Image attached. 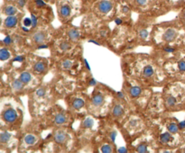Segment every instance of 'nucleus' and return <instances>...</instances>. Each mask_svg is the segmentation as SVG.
<instances>
[{
    "instance_id": "f257e3e1",
    "label": "nucleus",
    "mask_w": 185,
    "mask_h": 153,
    "mask_svg": "<svg viewBox=\"0 0 185 153\" xmlns=\"http://www.w3.org/2000/svg\"><path fill=\"white\" fill-rule=\"evenodd\" d=\"M3 118L5 122L7 123H13L17 118V113L13 108H9L7 111H5L3 113Z\"/></svg>"
},
{
    "instance_id": "f03ea898",
    "label": "nucleus",
    "mask_w": 185,
    "mask_h": 153,
    "mask_svg": "<svg viewBox=\"0 0 185 153\" xmlns=\"http://www.w3.org/2000/svg\"><path fill=\"white\" fill-rule=\"evenodd\" d=\"M112 7H113V5L110 1H108V0H103V1H101L99 5V9L102 13L110 12Z\"/></svg>"
},
{
    "instance_id": "7ed1b4c3",
    "label": "nucleus",
    "mask_w": 185,
    "mask_h": 153,
    "mask_svg": "<svg viewBox=\"0 0 185 153\" xmlns=\"http://www.w3.org/2000/svg\"><path fill=\"white\" fill-rule=\"evenodd\" d=\"M17 22H18V19L16 16L15 15H9L7 16V18L5 20V26L7 27V28H13V27L16 26L17 24Z\"/></svg>"
},
{
    "instance_id": "20e7f679",
    "label": "nucleus",
    "mask_w": 185,
    "mask_h": 153,
    "mask_svg": "<svg viewBox=\"0 0 185 153\" xmlns=\"http://www.w3.org/2000/svg\"><path fill=\"white\" fill-rule=\"evenodd\" d=\"M176 35H177L176 31L172 28H169V29H167L166 32H164V40L165 42H172L176 38Z\"/></svg>"
},
{
    "instance_id": "39448f33",
    "label": "nucleus",
    "mask_w": 185,
    "mask_h": 153,
    "mask_svg": "<svg viewBox=\"0 0 185 153\" xmlns=\"http://www.w3.org/2000/svg\"><path fill=\"white\" fill-rule=\"evenodd\" d=\"M67 140V135L63 131H58L56 132V133L54 134V140L56 141L57 143H64Z\"/></svg>"
},
{
    "instance_id": "423d86ee",
    "label": "nucleus",
    "mask_w": 185,
    "mask_h": 153,
    "mask_svg": "<svg viewBox=\"0 0 185 153\" xmlns=\"http://www.w3.org/2000/svg\"><path fill=\"white\" fill-rule=\"evenodd\" d=\"M24 141L26 145H29V146L34 145L37 142V138H36V136L32 135V134H27L25 136Z\"/></svg>"
},
{
    "instance_id": "0eeeda50",
    "label": "nucleus",
    "mask_w": 185,
    "mask_h": 153,
    "mask_svg": "<svg viewBox=\"0 0 185 153\" xmlns=\"http://www.w3.org/2000/svg\"><path fill=\"white\" fill-rule=\"evenodd\" d=\"M32 40H34L36 43L38 44H40V43H42L45 40V35L43 32H35L32 36Z\"/></svg>"
},
{
    "instance_id": "6e6552de",
    "label": "nucleus",
    "mask_w": 185,
    "mask_h": 153,
    "mask_svg": "<svg viewBox=\"0 0 185 153\" xmlns=\"http://www.w3.org/2000/svg\"><path fill=\"white\" fill-rule=\"evenodd\" d=\"M68 35H69V38H70V41L75 42V41H77L79 38L80 37V32L77 29H72V30L69 31Z\"/></svg>"
},
{
    "instance_id": "1a4fd4ad",
    "label": "nucleus",
    "mask_w": 185,
    "mask_h": 153,
    "mask_svg": "<svg viewBox=\"0 0 185 153\" xmlns=\"http://www.w3.org/2000/svg\"><path fill=\"white\" fill-rule=\"evenodd\" d=\"M103 101H104V98L100 94H96L93 98H92V104L95 106H99L103 104Z\"/></svg>"
},
{
    "instance_id": "9d476101",
    "label": "nucleus",
    "mask_w": 185,
    "mask_h": 153,
    "mask_svg": "<svg viewBox=\"0 0 185 153\" xmlns=\"http://www.w3.org/2000/svg\"><path fill=\"white\" fill-rule=\"evenodd\" d=\"M24 82L22 81L20 78L19 79H15L13 81V83H12V87H13V89L15 90V91H20L23 89V87H24Z\"/></svg>"
},
{
    "instance_id": "9b49d317",
    "label": "nucleus",
    "mask_w": 185,
    "mask_h": 153,
    "mask_svg": "<svg viewBox=\"0 0 185 153\" xmlns=\"http://www.w3.org/2000/svg\"><path fill=\"white\" fill-rule=\"evenodd\" d=\"M4 13L7 15V16H9V15H15L16 14H17V9H16L15 7H13V5H7V7H5Z\"/></svg>"
},
{
    "instance_id": "f8f14e48",
    "label": "nucleus",
    "mask_w": 185,
    "mask_h": 153,
    "mask_svg": "<svg viewBox=\"0 0 185 153\" xmlns=\"http://www.w3.org/2000/svg\"><path fill=\"white\" fill-rule=\"evenodd\" d=\"M60 14H61L62 17H63V18L68 17V16L70 15V8L69 5H62L61 9H60Z\"/></svg>"
},
{
    "instance_id": "ddd939ff",
    "label": "nucleus",
    "mask_w": 185,
    "mask_h": 153,
    "mask_svg": "<svg viewBox=\"0 0 185 153\" xmlns=\"http://www.w3.org/2000/svg\"><path fill=\"white\" fill-rule=\"evenodd\" d=\"M172 133H171L170 132H169V133H162V134L160 136V140H161V142L164 143V144L170 142L171 140L172 139Z\"/></svg>"
},
{
    "instance_id": "4468645a",
    "label": "nucleus",
    "mask_w": 185,
    "mask_h": 153,
    "mask_svg": "<svg viewBox=\"0 0 185 153\" xmlns=\"http://www.w3.org/2000/svg\"><path fill=\"white\" fill-rule=\"evenodd\" d=\"M10 57H11V53H10V51L7 50V49L2 48L1 50H0V59H1L2 61L9 59Z\"/></svg>"
},
{
    "instance_id": "2eb2a0df",
    "label": "nucleus",
    "mask_w": 185,
    "mask_h": 153,
    "mask_svg": "<svg viewBox=\"0 0 185 153\" xmlns=\"http://www.w3.org/2000/svg\"><path fill=\"white\" fill-rule=\"evenodd\" d=\"M54 121H55L56 124H63L65 122L67 121V118H66V115H65L64 113H58L57 115L55 116Z\"/></svg>"
},
{
    "instance_id": "dca6fc26",
    "label": "nucleus",
    "mask_w": 185,
    "mask_h": 153,
    "mask_svg": "<svg viewBox=\"0 0 185 153\" xmlns=\"http://www.w3.org/2000/svg\"><path fill=\"white\" fill-rule=\"evenodd\" d=\"M84 106V101L81 99V98H77L75 99L72 103V106L76 110H80V108H82Z\"/></svg>"
},
{
    "instance_id": "f3484780",
    "label": "nucleus",
    "mask_w": 185,
    "mask_h": 153,
    "mask_svg": "<svg viewBox=\"0 0 185 153\" xmlns=\"http://www.w3.org/2000/svg\"><path fill=\"white\" fill-rule=\"evenodd\" d=\"M19 78H20L22 81H23L25 84H26V83H29V82L31 81L32 76H31V74H30L29 72H23V73L20 75Z\"/></svg>"
},
{
    "instance_id": "a211bd4d",
    "label": "nucleus",
    "mask_w": 185,
    "mask_h": 153,
    "mask_svg": "<svg viewBox=\"0 0 185 153\" xmlns=\"http://www.w3.org/2000/svg\"><path fill=\"white\" fill-rule=\"evenodd\" d=\"M142 93V89L140 88L139 86H133L130 88V95L133 97H137L141 95Z\"/></svg>"
},
{
    "instance_id": "6ab92c4d",
    "label": "nucleus",
    "mask_w": 185,
    "mask_h": 153,
    "mask_svg": "<svg viewBox=\"0 0 185 153\" xmlns=\"http://www.w3.org/2000/svg\"><path fill=\"white\" fill-rule=\"evenodd\" d=\"M143 74L145 78H149V77L153 76L154 75V68L152 67L151 65H147L146 67H145Z\"/></svg>"
},
{
    "instance_id": "aec40b11",
    "label": "nucleus",
    "mask_w": 185,
    "mask_h": 153,
    "mask_svg": "<svg viewBox=\"0 0 185 153\" xmlns=\"http://www.w3.org/2000/svg\"><path fill=\"white\" fill-rule=\"evenodd\" d=\"M123 108L120 105H117V106H115L113 108V114H114V116H116V117H119L120 115H122V113H123Z\"/></svg>"
},
{
    "instance_id": "412c9836",
    "label": "nucleus",
    "mask_w": 185,
    "mask_h": 153,
    "mask_svg": "<svg viewBox=\"0 0 185 153\" xmlns=\"http://www.w3.org/2000/svg\"><path fill=\"white\" fill-rule=\"evenodd\" d=\"M167 129H168V132H170L171 133L174 134V133H178V131H179V129H180V128H179V125L177 123H170L169 125H168Z\"/></svg>"
},
{
    "instance_id": "4be33fe9",
    "label": "nucleus",
    "mask_w": 185,
    "mask_h": 153,
    "mask_svg": "<svg viewBox=\"0 0 185 153\" xmlns=\"http://www.w3.org/2000/svg\"><path fill=\"white\" fill-rule=\"evenodd\" d=\"M11 138V134L7 132H2L1 133V135H0V141H1V143L4 144L5 142H7V141L10 140Z\"/></svg>"
},
{
    "instance_id": "5701e85b",
    "label": "nucleus",
    "mask_w": 185,
    "mask_h": 153,
    "mask_svg": "<svg viewBox=\"0 0 185 153\" xmlns=\"http://www.w3.org/2000/svg\"><path fill=\"white\" fill-rule=\"evenodd\" d=\"M45 69H46L45 64L43 63V62H42V61L37 62L34 65V70H35V71H37V72H39V73L43 72V70H44Z\"/></svg>"
},
{
    "instance_id": "b1692460",
    "label": "nucleus",
    "mask_w": 185,
    "mask_h": 153,
    "mask_svg": "<svg viewBox=\"0 0 185 153\" xmlns=\"http://www.w3.org/2000/svg\"><path fill=\"white\" fill-rule=\"evenodd\" d=\"M93 124H94L93 120H92L91 118H87L84 120L82 125H83L84 128H91L92 126H93Z\"/></svg>"
},
{
    "instance_id": "393cba45",
    "label": "nucleus",
    "mask_w": 185,
    "mask_h": 153,
    "mask_svg": "<svg viewBox=\"0 0 185 153\" xmlns=\"http://www.w3.org/2000/svg\"><path fill=\"white\" fill-rule=\"evenodd\" d=\"M73 65V62L70 59H66L62 62V69H70Z\"/></svg>"
},
{
    "instance_id": "a878e982",
    "label": "nucleus",
    "mask_w": 185,
    "mask_h": 153,
    "mask_svg": "<svg viewBox=\"0 0 185 153\" xmlns=\"http://www.w3.org/2000/svg\"><path fill=\"white\" fill-rule=\"evenodd\" d=\"M60 48H61L62 51H67L70 49V42H62L61 44H60Z\"/></svg>"
},
{
    "instance_id": "bb28decb",
    "label": "nucleus",
    "mask_w": 185,
    "mask_h": 153,
    "mask_svg": "<svg viewBox=\"0 0 185 153\" xmlns=\"http://www.w3.org/2000/svg\"><path fill=\"white\" fill-rule=\"evenodd\" d=\"M176 104V98L173 96H169L166 99V105L168 106H173Z\"/></svg>"
},
{
    "instance_id": "cd10ccee",
    "label": "nucleus",
    "mask_w": 185,
    "mask_h": 153,
    "mask_svg": "<svg viewBox=\"0 0 185 153\" xmlns=\"http://www.w3.org/2000/svg\"><path fill=\"white\" fill-rule=\"evenodd\" d=\"M101 151H102V152H105V153L112 152V146H110L109 144L103 145V146L101 147Z\"/></svg>"
},
{
    "instance_id": "c85d7f7f",
    "label": "nucleus",
    "mask_w": 185,
    "mask_h": 153,
    "mask_svg": "<svg viewBox=\"0 0 185 153\" xmlns=\"http://www.w3.org/2000/svg\"><path fill=\"white\" fill-rule=\"evenodd\" d=\"M23 24H24V26L27 27V28L31 27L32 26V18H29V17L25 18L23 21Z\"/></svg>"
},
{
    "instance_id": "c756f323",
    "label": "nucleus",
    "mask_w": 185,
    "mask_h": 153,
    "mask_svg": "<svg viewBox=\"0 0 185 153\" xmlns=\"http://www.w3.org/2000/svg\"><path fill=\"white\" fill-rule=\"evenodd\" d=\"M137 151L138 152H147V146L145 144H141L137 147Z\"/></svg>"
},
{
    "instance_id": "7c9ffc66",
    "label": "nucleus",
    "mask_w": 185,
    "mask_h": 153,
    "mask_svg": "<svg viewBox=\"0 0 185 153\" xmlns=\"http://www.w3.org/2000/svg\"><path fill=\"white\" fill-rule=\"evenodd\" d=\"M139 36L142 38V39H146L148 36V32L147 30H142L139 32Z\"/></svg>"
},
{
    "instance_id": "2f4dec72",
    "label": "nucleus",
    "mask_w": 185,
    "mask_h": 153,
    "mask_svg": "<svg viewBox=\"0 0 185 153\" xmlns=\"http://www.w3.org/2000/svg\"><path fill=\"white\" fill-rule=\"evenodd\" d=\"M178 68L181 71H185V61H181L178 63Z\"/></svg>"
},
{
    "instance_id": "473e14b6",
    "label": "nucleus",
    "mask_w": 185,
    "mask_h": 153,
    "mask_svg": "<svg viewBox=\"0 0 185 153\" xmlns=\"http://www.w3.org/2000/svg\"><path fill=\"white\" fill-rule=\"evenodd\" d=\"M31 18H32V27H35L36 24H37V18H36V16L34 14H32L31 15Z\"/></svg>"
},
{
    "instance_id": "72a5a7b5",
    "label": "nucleus",
    "mask_w": 185,
    "mask_h": 153,
    "mask_svg": "<svg viewBox=\"0 0 185 153\" xmlns=\"http://www.w3.org/2000/svg\"><path fill=\"white\" fill-rule=\"evenodd\" d=\"M35 1V4L38 7H45V3L42 1V0H34Z\"/></svg>"
},
{
    "instance_id": "f704fd0d",
    "label": "nucleus",
    "mask_w": 185,
    "mask_h": 153,
    "mask_svg": "<svg viewBox=\"0 0 185 153\" xmlns=\"http://www.w3.org/2000/svg\"><path fill=\"white\" fill-rule=\"evenodd\" d=\"M36 95L37 96H39V97H42L45 95V90L43 89V88H40V89H38L37 92H36Z\"/></svg>"
},
{
    "instance_id": "c9c22d12",
    "label": "nucleus",
    "mask_w": 185,
    "mask_h": 153,
    "mask_svg": "<svg viewBox=\"0 0 185 153\" xmlns=\"http://www.w3.org/2000/svg\"><path fill=\"white\" fill-rule=\"evenodd\" d=\"M3 42L5 43V44L9 45V44H11V42H12V39H11L10 36H7V37H5V39L3 40Z\"/></svg>"
},
{
    "instance_id": "e433bc0d",
    "label": "nucleus",
    "mask_w": 185,
    "mask_h": 153,
    "mask_svg": "<svg viewBox=\"0 0 185 153\" xmlns=\"http://www.w3.org/2000/svg\"><path fill=\"white\" fill-rule=\"evenodd\" d=\"M24 61V57L23 56H21V55H18V56H16L15 59H14V62H22Z\"/></svg>"
},
{
    "instance_id": "4c0bfd02",
    "label": "nucleus",
    "mask_w": 185,
    "mask_h": 153,
    "mask_svg": "<svg viewBox=\"0 0 185 153\" xmlns=\"http://www.w3.org/2000/svg\"><path fill=\"white\" fill-rule=\"evenodd\" d=\"M137 120H131V121L129 122V126L130 127H135V126H137Z\"/></svg>"
},
{
    "instance_id": "58836bf2",
    "label": "nucleus",
    "mask_w": 185,
    "mask_h": 153,
    "mask_svg": "<svg viewBox=\"0 0 185 153\" xmlns=\"http://www.w3.org/2000/svg\"><path fill=\"white\" fill-rule=\"evenodd\" d=\"M109 137H110L111 140L114 141V140H115V139H116V137H117V133H116V132H112V133L109 134Z\"/></svg>"
},
{
    "instance_id": "ea45409f",
    "label": "nucleus",
    "mask_w": 185,
    "mask_h": 153,
    "mask_svg": "<svg viewBox=\"0 0 185 153\" xmlns=\"http://www.w3.org/2000/svg\"><path fill=\"white\" fill-rule=\"evenodd\" d=\"M135 1H137V3L140 5H145L146 2H147V0H135Z\"/></svg>"
},
{
    "instance_id": "a19ab883",
    "label": "nucleus",
    "mask_w": 185,
    "mask_h": 153,
    "mask_svg": "<svg viewBox=\"0 0 185 153\" xmlns=\"http://www.w3.org/2000/svg\"><path fill=\"white\" fill-rule=\"evenodd\" d=\"M17 4H18V5L20 7H23L24 5H25V0H18Z\"/></svg>"
},
{
    "instance_id": "79ce46f5",
    "label": "nucleus",
    "mask_w": 185,
    "mask_h": 153,
    "mask_svg": "<svg viewBox=\"0 0 185 153\" xmlns=\"http://www.w3.org/2000/svg\"><path fill=\"white\" fill-rule=\"evenodd\" d=\"M178 125H179V128H180V129H184L185 128V120L182 122H181Z\"/></svg>"
},
{
    "instance_id": "37998d69",
    "label": "nucleus",
    "mask_w": 185,
    "mask_h": 153,
    "mask_svg": "<svg viewBox=\"0 0 185 153\" xmlns=\"http://www.w3.org/2000/svg\"><path fill=\"white\" fill-rule=\"evenodd\" d=\"M122 11H123V13H125V14L128 13V12H129V8H128V7H127V5H125V7H123Z\"/></svg>"
},
{
    "instance_id": "c03bdc74",
    "label": "nucleus",
    "mask_w": 185,
    "mask_h": 153,
    "mask_svg": "<svg viewBox=\"0 0 185 153\" xmlns=\"http://www.w3.org/2000/svg\"><path fill=\"white\" fill-rule=\"evenodd\" d=\"M117 151L119 152V153H122V152H124V153H126V152H127V149L125 148V147H123V148H119L118 150H117Z\"/></svg>"
},
{
    "instance_id": "a18cd8bd",
    "label": "nucleus",
    "mask_w": 185,
    "mask_h": 153,
    "mask_svg": "<svg viewBox=\"0 0 185 153\" xmlns=\"http://www.w3.org/2000/svg\"><path fill=\"white\" fill-rule=\"evenodd\" d=\"M84 64H85V67L87 68V69H88L89 71H90V65H89V62L87 61V59H84Z\"/></svg>"
},
{
    "instance_id": "49530a36",
    "label": "nucleus",
    "mask_w": 185,
    "mask_h": 153,
    "mask_svg": "<svg viewBox=\"0 0 185 153\" xmlns=\"http://www.w3.org/2000/svg\"><path fill=\"white\" fill-rule=\"evenodd\" d=\"M97 84V81L94 79V78H91L90 80V86H95Z\"/></svg>"
},
{
    "instance_id": "de8ad7c7",
    "label": "nucleus",
    "mask_w": 185,
    "mask_h": 153,
    "mask_svg": "<svg viewBox=\"0 0 185 153\" xmlns=\"http://www.w3.org/2000/svg\"><path fill=\"white\" fill-rule=\"evenodd\" d=\"M164 51H165L166 52L171 53V52H173V51H174V49H173V48H166Z\"/></svg>"
},
{
    "instance_id": "09e8293b",
    "label": "nucleus",
    "mask_w": 185,
    "mask_h": 153,
    "mask_svg": "<svg viewBox=\"0 0 185 153\" xmlns=\"http://www.w3.org/2000/svg\"><path fill=\"white\" fill-rule=\"evenodd\" d=\"M115 23H116V24L119 25V24H122V20H121L120 18H117V19L115 20Z\"/></svg>"
},
{
    "instance_id": "8fccbe9b",
    "label": "nucleus",
    "mask_w": 185,
    "mask_h": 153,
    "mask_svg": "<svg viewBox=\"0 0 185 153\" xmlns=\"http://www.w3.org/2000/svg\"><path fill=\"white\" fill-rule=\"evenodd\" d=\"M46 48H48V45H46V44H42V45H39L38 46V49H46Z\"/></svg>"
},
{
    "instance_id": "3c124183",
    "label": "nucleus",
    "mask_w": 185,
    "mask_h": 153,
    "mask_svg": "<svg viewBox=\"0 0 185 153\" xmlns=\"http://www.w3.org/2000/svg\"><path fill=\"white\" fill-rule=\"evenodd\" d=\"M117 96H118L119 98H124L123 92H117Z\"/></svg>"
},
{
    "instance_id": "603ef678",
    "label": "nucleus",
    "mask_w": 185,
    "mask_h": 153,
    "mask_svg": "<svg viewBox=\"0 0 185 153\" xmlns=\"http://www.w3.org/2000/svg\"><path fill=\"white\" fill-rule=\"evenodd\" d=\"M90 42L94 43V44H96V45H99V43L97 42H96V41H94V40H90Z\"/></svg>"
},
{
    "instance_id": "864d4df0",
    "label": "nucleus",
    "mask_w": 185,
    "mask_h": 153,
    "mask_svg": "<svg viewBox=\"0 0 185 153\" xmlns=\"http://www.w3.org/2000/svg\"><path fill=\"white\" fill-rule=\"evenodd\" d=\"M106 34H107V31H102L101 32V35L102 36H106Z\"/></svg>"
},
{
    "instance_id": "5fc2aeb1",
    "label": "nucleus",
    "mask_w": 185,
    "mask_h": 153,
    "mask_svg": "<svg viewBox=\"0 0 185 153\" xmlns=\"http://www.w3.org/2000/svg\"><path fill=\"white\" fill-rule=\"evenodd\" d=\"M184 19H185V13H184Z\"/></svg>"
},
{
    "instance_id": "6e6d98bb",
    "label": "nucleus",
    "mask_w": 185,
    "mask_h": 153,
    "mask_svg": "<svg viewBox=\"0 0 185 153\" xmlns=\"http://www.w3.org/2000/svg\"><path fill=\"white\" fill-rule=\"evenodd\" d=\"M184 152H185V150H184Z\"/></svg>"
}]
</instances>
